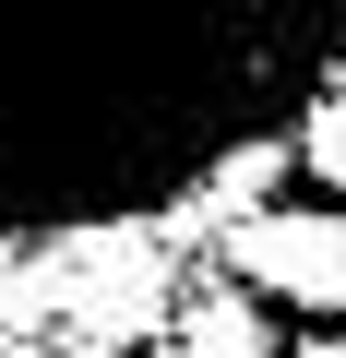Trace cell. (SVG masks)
<instances>
[{
	"mask_svg": "<svg viewBox=\"0 0 346 358\" xmlns=\"http://www.w3.org/2000/svg\"><path fill=\"white\" fill-rule=\"evenodd\" d=\"M346 0H0V251L143 227L334 84Z\"/></svg>",
	"mask_w": 346,
	"mask_h": 358,
	"instance_id": "6da1fadb",
	"label": "cell"
},
{
	"mask_svg": "<svg viewBox=\"0 0 346 358\" xmlns=\"http://www.w3.org/2000/svg\"><path fill=\"white\" fill-rule=\"evenodd\" d=\"M227 275L287 299V310H322L346 322V203H263V215H227Z\"/></svg>",
	"mask_w": 346,
	"mask_h": 358,
	"instance_id": "7a4b0ae2",
	"label": "cell"
},
{
	"mask_svg": "<svg viewBox=\"0 0 346 358\" xmlns=\"http://www.w3.org/2000/svg\"><path fill=\"white\" fill-rule=\"evenodd\" d=\"M48 251L72 263V287H60L72 346H143V322L167 310V287H180L143 227H96V239H48Z\"/></svg>",
	"mask_w": 346,
	"mask_h": 358,
	"instance_id": "3957f363",
	"label": "cell"
},
{
	"mask_svg": "<svg viewBox=\"0 0 346 358\" xmlns=\"http://www.w3.org/2000/svg\"><path fill=\"white\" fill-rule=\"evenodd\" d=\"M180 358H287L275 346V310H263V287H203L192 310H180Z\"/></svg>",
	"mask_w": 346,
	"mask_h": 358,
	"instance_id": "277c9868",
	"label": "cell"
},
{
	"mask_svg": "<svg viewBox=\"0 0 346 358\" xmlns=\"http://www.w3.org/2000/svg\"><path fill=\"white\" fill-rule=\"evenodd\" d=\"M298 167H310V192L346 203V84H322V96L298 108Z\"/></svg>",
	"mask_w": 346,
	"mask_h": 358,
	"instance_id": "5b68a950",
	"label": "cell"
},
{
	"mask_svg": "<svg viewBox=\"0 0 346 358\" xmlns=\"http://www.w3.org/2000/svg\"><path fill=\"white\" fill-rule=\"evenodd\" d=\"M287 358H346V334H310V346H287Z\"/></svg>",
	"mask_w": 346,
	"mask_h": 358,
	"instance_id": "8992f818",
	"label": "cell"
},
{
	"mask_svg": "<svg viewBox=\"0 0 346 358\" xmlns=\"http://www.w3.org/2000/svg\"><path fill=\"white\" fill-rule=\"evenodd\" d=\"M60 358H143V346H60Z\"/></svg>",
	"mask_w": 346,
	"mask_h": 358,
	"instance_id": "52a82bcc",
	"label": "cell"
}]
</instances>
